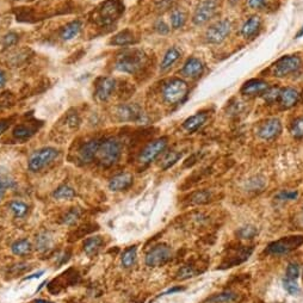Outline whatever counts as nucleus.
Masks as SVG:
<instances>
[{
  "label": "nucleus",
  "instance_id": "obj_5",
  "mask_svg": "<svg viewBox=\"0 0 303 303\" xmlns=\"http://www.w3.org/2000/svg\"><path fill=\"white\" fill-rule=\"evenodd\" d=\"M303 245V235H292L274 241L268 246V253L272 256H283L298 250Z\"/></svg>",
  "mask_w": 303,
  "mask_h": 303
},
{
  "label": "nucleus",
  "instance_id": "obj_19",
  "mask_svg": "<svg viewBox=\"0 0 303 303\" xmlns=\"http://www.w3.org/2000/svg\"><path fill=\"white\" fill-rule=\"evenodd\" d=\"M133 185V176L130 173L125 172L115 176L110 180L109 189L111 191H123V190L129 189Z\"/></svg>",
  "mask_w": 303,
  "mask_h": 303
},
{
  "label": "nucleus",
  "instance_id": "obj_11",
  "mask_svg": "<svg viewBox=\"0 0 303 303\" xmlns=\"http://www.w3.org/2000/svg\"><path fill=\"white\" fill-rule=\"evenodd\" d=\"M253 247H247V246H237L235 249L228 250V256L226 257L223 263L220 266V269H228L237 266L241 263H244L245 260L250 258V256L252 255Z\"/></svg>",
  "mask_w": 303,
  "mask_h": 303
},
{
  "label": "nucleus",
  "instance_id": "obj_26",
  "mask_svg": "<svg viewBox=\"0 0 303 303\" xmlns=\"http://www.w3.org/2000/svg\"><path fill=\"white\" fill-rule=\"evenodd\" d=\"M135 42V38H134L133 32L130 30H123V31L118 32L117 35L114 36V38L110 41V43L114 45H129L133 44Z\"/></svg>",
  "mask_w": 303,
  "mask_h": 303
},
{
  "label": "nucleus",
  "instance_id": "obj_16",
  "mask_svg": "<svg viewBox=\"0 0 303 303\" xmlns=\"http://www.w3.org/2000/svg\"><path fill=\"white\" fill-rule=\"evenodd\" d=\"M100 140H91L87 143L81 146V148L79 149V160L84 164H88L97 157L98 149H99Z\"/></svg>",
  "mask_w": 303,
  "mask_h": 303
},
{
  "label": "nucleus",
  "instance_id": "obj_32",
  "mask_svg": "<svg viewBox=\"0 0 303 303\" xmlns=\"http://www.w3.org/2000/svg\"><path fill=\"white\" fill-rule=\"evenodd\" d=\"M121 260H122V265H123V268H125V269L131 268L136 260V247L131 246V247H129V249L125 250L123 252V255H122Z\"/></svg>",
  "mask_w": 303,
  "mask_h": 303
},
{
  "label": "nucleus",
  "instance_id": "obj_29",
  "mask_svg": "<svg viewBox=\"0 0 303 303\" xmlns=\"http://www.w3.org/2000/svg\"><path fill=\"white\" fill-rule=\"evenodd\" d=\"M33 134H35V129L25 124L17 125V127L13 129V131H12V135H13L14 139L19 141H25L27 139H30Z\"/></svg>",
  "mask_w": 303,
  "mask_h": 303
},
{
  "label": "nucleus",
  "instance_id": "obj_10",
  "mask_svg": "<svg viewBox=\"0 0 303 303\" xmlns=\"http://www.w3.org/2000/svg\"><path fill=\"white\" fill-rule=\"evenodd\" d=\"M172 258V251L166 245H158L147 253L146 264L149 268L163 266Z\"/></svg>",
  "mask_w": 303,
  "mask_h": 303
},
{
  "label": "nucleus",
  "instance_id": "obj_53",
  "mask_svg": "<svg viewBox=\"0 0 303 303\" xmlns=\"http://www.w3.org/2000/svg\"><path fill=\"white\" fill-rule=\"evenodd\" d=\"M42 275H43V271H39V272H37V274H33V275H31V276L25 277V278H24V281L31 280V278H38L39 276H42Z\"/></svg>",
  "mask_w": 303,
  "mask_h": 303
},
{
  "label": "nucleus",
  "instance_id": "obj_42",
  "mask_svg": "<svg viewBox=\"0 0 303 303\" xmlns=\"http://www.w3.org/2000/svg\"><path fill=\"white\" fill-rule=\"evenodd\" d=\"M283 287L290 295H298L300 293V287L298 286V283H296V281L289 280V278H284Z\"/></svg>",
  "mask_w": 303,
  "mask_h": 303
},
{
  "label": "nucleus",
  "instance_id": "obj_45",
  "mask_svg": "<svg viewBox=\"0 0 303 303\" xmlns=\"http://www.w3.org/2000/svg\"><path fill=\"white\" fill-rule=\"evenodd\" d=\"M298 196H299L298 191H282L276 196V198L280 201H293L296 200Z\"/></svg>",
  "mask_w": 303,
  "mask_h": 303
},
{
  "label": "nucleus",
  "instance_id": "obj_43",
  "mask_svg": "<svg viewBox=\"0 0 303 303\" xmlns=\"http://www.w3.org/2000/svg\"><path fill=\"white\" fill-rule=\"evenodd\" d=\"M257 233H258V231L253 226H247V227H243L238 231V235L241 239H252L256 237Z\"/></svg>",
  "mask_w": 303,
  "mask_h": 303
},
{
  "label": "nucleus",
  "instance_id": "obj_33",
  "mask_svg": "<svg viewBox=\"0 0 303 303\" xmlns=\"http://www.w3.org/2000/svg\"><path fill=\"white\" fill-rule=\"evenodd\" d=\"M75 196V191L68 185H61L54 191L53 197L56 200H70Z\"/></svg>",
  "mask_w": 303,
  "mask_h": 303
},
{
  "label": "nucleus",
  "instance_id": "obj_12",
  "mask_svg": "<svg viewBox=\"0 0 303 303\" xmlns=\"http://www.w3.org/2000/svg\"><path fill=\"white\" fill-rule=\"evenodd\" d=\"M231 22L229 20H220L215 24H213L206 32L207 42L213 44L221 43L227 38V36L231 32Z\"/></svg>",
  "mask_w": 303,
  "mask_h": 303
},
{
  "label": "nucleus",
  "instance_id": "obj_2",
  "mask_svg": "<svg viewBox=\"0 0 303 303\" xmlns=\"http://www.w3.org/2000/svg\"><path fill=\"white\" fill-rule=\"evenodd\" d=\"M122 146L116 139H106L100 143L97 157L103 167H110L115 165L121 158Z\"/></svg>",
  "mask_w": 303,
  "mask_h": 303
},
{
  "label": "nucleus",
  "instance_id": "obj_48",
  "mask_svg": "<svg viewBox=\"0 0 303 303\" xmlns=\"http://www.w3.org/2000/svg\"><path fill=\"white\" fill-rule=\"evenodd\" d=\"M79 117L76 115H69L68 118H67V124L72 128H76L79 125Z\"/></svg>",
  "mask_w": 303,
  "mask_h": 303
},
{
  "label": "nucleus",
  "instance_id": "obj_44",
  "mask_svg": "<svg viewBox=\"0 0 303 303\" xmlns=\"http://www.w3.org/2000/svg\"><path fill=\"white\" fill-rule=\"evenodd\" d=\"M300 275V268L296 263H290L287 268V276L286 278H289V280L296 281L298 280Z\"/></svg>",
  "mask_w": 303,
  "mask_h": 303
},
{
  "label": "nucleus",
  "instance_id": "obj_30",
  "mask_svg": "<svg viewBox=\"0 0 303 303\" xmlns=\"http://www.w3.org/2000/svg\"><path fill=\"white\" fill-rule=\"evenodd\" d=\"M211 200V192L208 190H201V191H196L189 197V203L198 206V204H206L209 203Z\"/></svg>",
  "mask_w": 303,
  "mask_h": 303
},
{
  "label": "nucleus",
  "instance_id": "obj_54",
  "mask_svg": "<svg viewBox=\"0 0 303 303\" xmlns=\"http://www.w3.org/2000/svg\"><path fill=\"white\" fill-rule=\"evenodd\" d=\"M30 303H54V302L47 301V300H35V301H32V302H30Z\"/></svg>",
  "mask_w": 303,
  "mask_h": 303
},
{
  "label": "nucleus",
  "instance_id": "obj_9",
  "mask_svg": "<svg viewBox=\"0 0 303 303\" xmlns=\"http://www.w3.org/2000/svg\"><path fill=\"white\" fill-rule=\"evenodd\" d=\"M167 146V137H160L152 141L149 145L146 146V148L141 152L139 157V163L141 165H148L152 161H154L159 155L165 151Z\"/></svg>",
  "mask_w": 303,
  "mask_h": 303
},
{
  "label": "nucleus",
  "instance_id": "obj_49",
  "mask_svg": "<svg viewBox=\"0 0 303 303\" xmlns=\"http://www.w3.org/2000/svg\"><path fill=\"white\" fill-rule=\"evenodd\" d=\"M155 29H157L158 32L163 33V35L164 33H167L168 31H170V27H168L164 22H158L157 25H155Z\"/></svg>",
  "mask_w": 303,
  "mask_h": 303
},
{
  "label": "nucleus",
  "instance_id": "obj_27",
  "mask_svg": "<svg viewBox=\"0 0 303 303\" xmlns=\"http://www.w3.org/2000/svg\"><path fill=\"white\" fill-rule=\"evenodd\" d=\"M204 270H206V269H201V266L197 268V266L192 264V263H189V264L184 265L180 269L177 276H178L179 280H188V278L197 276L198 274H201V272H203Z\"/></svg>",
  "mask_w": 303,
  "mask_h": 303
},
{
  "label": "nucleus",
  "instance_id": "obj_36",
  "mask_svg": "<svg viewBox=\"0 0 303 303\" xmlns=\"http://www.w3.org/2000/svg\"><path fill=\"white\" fill-rule=\"evenodd\" d=\"M234 300H237V295L232 292H225L221 294H217V295H214L213 298L208 299V302L209 303H228V302H233Z\"/></svg>",
  "mask_w": 303,
  "mask_h": 303
},
{
  "label": "nucleus",
  "instance_id": "obj_13",
  "mask_svg": "<svg viewBox=\"0 0 303 303\" xmlns=\"http://www.w3.org/2000/svg\"><path fill=\"white\" fill-rule=\"evenodd\" d=\"M117 114L119 121L123 122H137V123H142L146 121V115L136 104H124L117 108Z\"/></svg>",
  "mask_w": 303,
  "mask_h": 303
},
{
  "label": "nucleus",
  "instance_id": "obj_20",
  "mask_svg": "<svg viewBox=\"0 0 303 303\" xmlns=\"http://www.w3.org/2000/svg\"><path fill=\"white\" fill-rule=\"evenodd\" d=\"M203 69L204 66L200 59L190 57V59L186 61L184 67H183L182 73L185 76H188V78H198V76L202 75V73H203Z\"/></svg>",
  "mask_w": 303,
  "mask_h": 303
},
{
  "label": "nucleus",
  "instance_id": "obj_7",
  "mask_svg": "<svg viewBox=\"0 0 303 303\" xmlns=\"http://www.w3.org/2000/svg\"><path fill=\"white\" fill-rule=\"evenodd\" d=\"M300 67H301V59L299 56H294V55H288V56L281 57L272 66V74L277 78H283V76L296 72Z\"/></svg>",
  "mask_w": 303,
  "mask_h": 303
},
{
  "label": "nucleus",
  "instance_id": "obj_37",
  "mask_svg": "<svg viewBox=\"0 0 303 303\" xmlns=\"http://www.w3.org/2000/svg\"><path fill=\"white\" fill-rule=\"evenodd\" d=\"M8 208H10V210L12 211V213H13V215L16 217L25 216L27 210H29V207H27L25 203H23V202H20V201L11 202V203L8 204Z\"/></svg>",
  "mask_w": 303,
  "mask_h": 303
},
{
  "label": "nucleus",
  "instance_id": "obj_39",
  "mask_svg": "<svg viewBox=\"0 0 303 303\" xmlns=\"http://www.w3.org/2000/svg\"><path fill=\"white\" fill-rule=\"evenodd\" d=\"M80 210L78 209V208H72V209L68 210L66 213V215L63 216V223H66V225H74V223L78 221L79 217H80Z\"/></svg>",
  "mask_w": 303,
  "mask_h": 303
},
{
  "label": "nucleus",
  "instance_id": "obj_24",
  "mask_svg": "<svg viewBox=\"0 0 303 303\" xmlns=\"http://www.w3.org/2000/svg\"><path fill=\"white\" fill-rule=\"evenodd\" d=\"M180 57V53L179 50L177 48H170L166 51V54H165L163 62H161L160 68L163 72H166L167 69H170L171 67H172L174 63L178 61V59Z\"/></svg>",
  "mask_w": 303,
  "mask_h": 303
},
{
  "label": "nucleus",
  "instance_id": "obj_17",
  "mask_svg": "<svg viewBox=\"0 0 303 303\" xmlns=\"http://www.w3.org/2000/svg\"><path fill=\"white\" fill-rule=\"evenodd\" d=\"M116 87V81L112 78H100L97 82V88H96V97L99 100L109 99V97L111 96L114 92Z\"/></svg>",
  "mask_w": 303,
  "mask_h": 303
},
{
  "label": "nucleus",
  "instance_id": "obj_40",
  "mask_svg": "<svg viewBox=\"0 0 303 303\" xmlns=\"http://www.w3.org/2000/svg\"><path fill=\"white\" fill-rule=\"evenodd\" d=\"M290 131H292L294 137H298V139L303 137V117L296 118L295 121L293 122Z\"/></svg>",
  "mask_w": 303,
  "mask_h": 303
},
{
  "label": "nucleus",
  "instance_id": "obj_55",
  "mask_svg": "<svg viewBox=\"0 0 303 303\" xmlns=\"http://www.w3.org/2000/svg\"><path fill=\"white\" fill-rule=\"evenodd\" d=\"M301 36H303V26L301 27V30H300V31L298 32V35H296V38H300Z\"/></svg>",
  "mask_w": 303,
  "mask_h": 303
},
{
  "label": "nucleus",
  "instance_id": "obj_21",
  "mask_svg": "<svg viewBox=\"0 0 303 303\" xmlns=\"http://www.w3.org/2000/svg\"><path fill=\"white\" fill-rule=\"evenodd\" d=\"M208 118V115L206 112H198V114H196L194 116H191V117H189L188 119H185V122L183 123V127H184V129L186 131H189V133H194V131L198 130L200 128L206 123Z\"/></svg>",
  "mask_w": 303,
  "mask_h": 303
},
{
  "label": "nucleus",
  "instance_id": "obj_3",
  "mask_svg": "<svg viewBox=\"0 0 303 303\" xmlns=\"http://www.w3.org/2000/svg\"><path fill=\"white\" fill-rule=\"evenodd\" d=\"M124 5L121 0H106L97 10V22L100 25H109L123 14Z\"/></svg>",
  "mask_w": 303,
  "mask_h": 303
},
{
  "label": "nucleus",
  "instance_id": "obj_4",
  "mask_svg": "<svg viewBox=\"0 0 303 303\" xmlns=\"http://www.w3.org/2000/svg\"><path fill=\"white\" fill-rule=\"evenodd\" d=\"M188 91L189 86L184 80L174 78L172 80L167 81L163 87L164 100L168 104L182 103L188 96Z\"/></svg>",
  "mask_w": 303,
  "mask_h": 303
},
{
  "label": "nucleus",
  "instance_id": "obj_47",
  "mask_svg": "<svg viewBox=\"0 0 303 303\" xmlns=\"http://www.w3.org/2000/svg\"><path fill=\"white\" fill-rule=\"evenodd\" d=\"M268 2V0H249L250 7L255 8V10H260L263 8Z\"/></svg>",
  "mask_w": 303,
  "mask_h": 303
},
{
  "label": "nucleus",
  "instance_id": "obj_31",
  "mask_svg": "<svg viewBox=\"0 0 303 303\" xmlns=\"http://www.w3.org/2000/svg\"><path fill=\"white\" fill-rule=\"evenodd\" d=\"M14 186H16V183H14V180L11 178L10 176H8L6 172H2V171H0V197H2V196L5 195V192L7 191V190L13 189Z\"/></svg>",
  "mask_w": 303,
  "mask_h": 303
},
{
  "label": "nucleus",
  "instance_id": "obj_22",
  "mask_svg": "<svg viewBox=\"0 0 303 303\" xmlns=\"http://www.w3.org/2000/svg\"><path fill=\"white\" fill-rule=\"evenodd\" d=\"M260 24H262V20H260L258 16L251 17L250 19L244 24L243 27H241V33L247 38L252 37V36H255L256 33L258 32Z\"/></svg>",
  "mask_w": 303,
  "mask_h": 303
},
{
  "label": "nucleus",
  "instance_id": "obj_8",
  "mask_svg": "<svg viewBox=\"0 0 303 303\" xmlns=\"http://www.w3.org/2000/svg\"><path fill=\"white\" fill-rule=\"evenodd\" d=\"M217 7H219L217 0H202L200 5L196 8L194 17H192V22L196 25H203L215 16Z\"/></svg>",
  "mask_w": 303,
  "mask_h": 303
},
{
  "label": "nucleus",
  "instance_id": "obj_28",
  "mask_svg": "<svg viewBox=\"0 0 303 303\" xmlns=\"http://www.w3.org/2000/svg\"><path fill=\"white\" fill-rule=\"evenodd\" d=\"M11 251L16 256H26L27 253L31 252V244L26 239H20L12 244Z\"/></svg>",
  "mask_w": 303,
  "mask_h": 303
},
{
  "label": "nucleus",
  "instance_id": "obj_14",
  "mask_svg": "<svg viewBox=\"0 0 303 303\" xmlns=\"http://www.w3.org/2000/svg\"><path fill=\"white\" fill-rule=\"evenodd\" d=\"M258 136L263 140H272L282 133V123L278 118H270L259 125Z\"/></svg>",
  "mask_w": 303,
  "mask_h": 303
},
{
  "label": "nucleus",
  "instance_id": "obj_1",
  "mask_svg": "<svg viewBox=\"0 0 303 303\" xmlns=\"http://www.w3.org/2000/svg\"><path fill=\"white\" fill-rule=\"evenodd\" d=\"M146 61V55L142 50L139 49H129L125 50L118 56L117 61H116V69L119 72L129 73V74H134L137 70L141 69Z\"/></svg>",
  "mask_w": 303,
  "mask_h": 303
},
{
  "label": "nucleus",
  "instance_id": "obj_46",
  "mask_svg": "<svg viewBox=\"0 0 303 303\" xmlns=\"http://www.w3.org/2000/svg\"><path fill=\"white\" fill-rule=\"evenodd\" d=\"M18 41V35L14 32H8L7 35H5L4 39H2V44L5 45V47H11V45L16 44Z\"/></svg>",
  "mask_w": 303,
  "mask_h": 303
},
{
  "label": "nucleus",
  "instance_id": "obj_6",
  "mask_svg": "<svg viewBox=\"0 0 303 303\" xmlns=\"http://www.w3.org/2000/svg\"><path fill=\"white\" fill-rule=\"evenodd\" d=\"M57 155H59V151L51 148V147L39 149L30 157L29 163H27L29 170L32 171V172H37V171L47 166L48 164H50L54 159H56Z\"/></svg>",
  "mask_w": 303,
  "mask_h": 303
},
{
  "label": "nucleus",
  "instance_id": "obj_50",
  "mask_svg": "<svg viewBox=\"0 0 303 303\" xmlns=\"http://www.w3.org/2000/svg\"><path fill=\"white\" fill-rule=\"evenodd\" d=\"M10 124H11V119H8V118L0 119V135H1L2 133H5L6 129L10 127Z\"/></svg>",
  "mask_w": 303,
  "mask_h": 303
},
{
  "label": "nucleus",
  "instance_id": "obj_23",
  "mask_svg": "<svg viewBox=\"0 0 303 303\" xmlns=\"http://www.w3.org/2000/svg\"><path fill=\"white\" fill-rule=\"evenodd\" d=\"M103 243H104V241H103L102 237H98V235H97V237L87 238L86 240H85V243H84L85 253H86L88 257L97 255L98 251H99L100 247H102Z\"/></svg>",
  "mask_w": 303,
  "mask_h": 303
},
{
  "label": "nucleus",
  "instance_id": "obj_52",
  "mask_svg": "<svg viewBox=\"0 0 303 303\" xmlns=\"http://www.w3.org/2000/svg\"><path fill=\"white\" fill-rule=\"evenodd\" d=\"M182 290H183V288H180V287H178V288H173V289L168 290V292H166V293H164V294H160V295H159V296H165V295H170V294H173V293H177V292H182Z\"/></svg>",
  "mask_w": 303,
  "mask_h": 303
},
{
  "label": "nucleus",
  "instance_id": "obj_38",
  "mask_svg": "<svg viewBox=\"0 0 303 303\" xmlns=\"http://www.w3.org/2000/svg\"><path fill=\"white\" fill-rule=\"evenodd\" d=\"M281 94V88L280 87H269V90L263 94V98L266 103L274 104L278 102Z\"/></svg>",
  "mask_w": 303,
  "mask_h": 303
},
{
  "label": "nucleus",
  "instance_id": "obj_25",
  "mask_svg": "<svg viewBox=\"0 0 303 303\" xmlns=\"http://www.w3.org/2000/svg\"><path fill=\"white\" fill-rule=\"evenodd\" d=\"M80 30H81V23L79 22V20L70 22L62 29V31H61V37L65 39V41H69V39L76 37V36L79 35V32H80Z\"/></svg>",
  "mask_w": 303,
  "mask_h": 303
},
{
  "label": "nucleus",
  "instance_id": "obj_34",
  "mask_svg": "<svg viewBox=\"0 0 303 303\" xmlns=\"http://www.w3.org/2000/svg\"><path fill=\"white\" fill-rule=\"evenodd\" d=\"M180 158H182V153H179V152L171 151V152L166 153V155H165L163 160H161V168H163L164 171L168 170V168L172 167Z\"/></svg>",
  "mask_w": 303,
  "mask_h": 303
},
{
  "label": "nucleus",
  "instance_id": "obj_41",
  "mask_svg": "<svg viewBox=\"0 0 303 303\" xmlns=\"http://www.w3.org/2000/svg\"><path fill=\"white\" fill-rule=\"evenodd\" d=\"M171 23H172V27H174V29L182 27L185 23L184 13L182 11H173L172 16H171Z\"/></svg>",
  "mask_w": 303,
  "mask_h": 303
},
{
  "label": "nucleus",
  "instance_id": "obj_15",
  "mask_svg": "<svg viewBox=\"0 0 303 303\" xmlns=\"http://www.w3.org/2000/svg\"><path fill=\"white\" fill-rule=\"evenodd\" d=\"M269 87L270 86L266 81L259 80V79H252V80L245 82L243 88H241V93L247 97L263 96L269 90Z\"/></svg>",
  "mask_w": 303,
  "mask_h": 303
},
{
  "label": "nucleus",
  "instance_id": "obj_35",
  "mask_svg": "<svg viewBox=\"0 0 303 303\" xmlns=\"http://www.w3.org/2000/svg\"><path fill=\"white\" fill-rule=\"evenodd\" d=\"M51 243H53V240H51L50 234L47 233V232L41 233L36 239V246H37V250L41 251V252H45V251L50 249Z\"/></svg>",
  "mask_w": 303,
  "mask_h": 303
},
{
  "label": "nucleus",
  "instance_id": "obj_51",
  "mask_svg": "<svg viewBox=\"0 0 303 303\" xmlns=\"http://www.w3.org/2000/svg\"><path fill=\"white\" fill-rule=\"evenodd\" d=\"M5 84H6V75L5 73L0 69V88L4 87Z\"/></svg>",
  "mask_w": 303,
  "mask_h": 303
},
{
  "label": "nucleus",
  "instance_id": "obj_18",
  "mask_svg": "<svg viewBox=\"0 0 303 303\" xmlns=\"http://www.w3.org/2000/svg\"><path fill=\"white\" fill-rule=\"evenodd\" d=\"M300 100V94L295 88L292 87H287L281 90V94H280V99H278V103H280L281 108L283 110H288L292 109L293 106H295L296 104L299 103Z\"/></svg>",
  "mask_w": 303,
  "mask_h": 303
}]
</instances>
